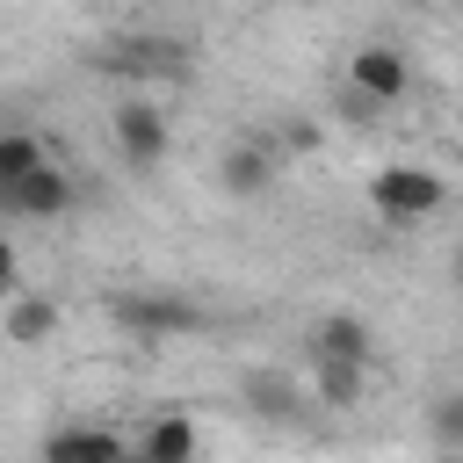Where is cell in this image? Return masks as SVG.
<instances>
[{
  "mask_svg": "<svg viewBox=\"0 0 463 463\" xmlns=\"http://www.w3.org/2000/svg\"><path fill=\"white\" fill-rule=\"evenodd\" d=\"M43 166H51V152H43L36 130H0V188L29 181V174H43Z\"/></svg>",
  "mask_w": 463,
  "mask_h": 463,
  "instance_id": "cell-14",
  "label": "cell"
},
{
  "mask_svg": "<svg viewBox=\"0 0 463 463\" xmlns=\"http://www.w3.org/2000/svg\"><path fill=\"white\" fill-rule=\"evenodd\" d=\"M94 65L130 72V80H174V72H188V43H174V36H116Z\"/></svg>",
  "mask_w": 463,
  "mask_h": 463,
  "instance_id": "cell-6",
  "label": "cell"
},
{
  "mask_svg": "<svg viewBox=\"0 0 463 463\" xmlns=\"http://www.w3.org/2000/svg\"><path fill=\"white\" fill-rule=\"evenodd\" d=\"M347 94L369 101V109L405 101V94H412V65H405V51H398V43H362V51H347Z\"/></svg>",
  "mask_w": 463,
  "mask_h": 463,
  "instance_id": "cell-3",
  "label": "cell"
},
{
  "mask_svg": "<svg viewBox=\"0 0 463 463\" xmlns=\"http://www.w3.org/2000/svg\"><path fill=\"white\" fill-rule=\"evenodd\" d=\"M217 181H224V195H268L275 188V152L268 145H232L217 159Z\"/></svg>",
  "mask_w": 463,
  "mask_h": 463,
  "instance_id": "cell-12",
  "label": "cell"
},
{
  "mask_svg": "<svg viewBox=\"0 0 463 463\" xmlns=\"http://www.w3.org/2000/svg\"><path fill=\"white\" fill-rule=\"evenodd\" d=\"M282 152H318V123H282Z\"/></svg>",
  "mask_w": 463,
  "mask_h": 463,
  "instance_id": "cell-16",
  "label": "cell"
},
{
  "mask_svg": "<svg viewBox=\"0 0 463 463\" xmlns=\"http://www.w3.org/2000/svg\"><path fill=\"white\" fill-rule=\"evenodd\" d=\"M427 427H434V449H449V456H463V391H449V398H434V412H427Z\"/></svg>",
  "mask_w": 463,
  "mask_h": 463,
  "instance_id": "cell-15",
  "label": "cell"
},
{
  "mask_svg": "<svg viewBox=\"0 0 463 463\" xmlns=\"http://www.w3.org/2000/svg\"><path fill=\"white\" fill-rule=\"evenodd\" d=\"M72 210V174L65 166H43L14 188H0V217H65Z\"/></svg>",
  "mask_w": 463,
  "mask_h": 463,
  "instance_id": "cell-9",
  "label": "cell"
},
{
  "mask_svg": "<svg viewBox=\"0 0 463 463\" xmlns=\"http://www.w3.org/2000/svg\"><path fill=\"white\" fill-rule=\"evenodd\" d=\"M43 463H130V441L116 427L72 420V427H51L43 434Z\"/></svg>",
  "mask_w": 463,
  "mask_h": 463,
  "instance_id": "cell-7",
  "label": "cell"
},
{
  "mask_svg": "<svg viewBox=\"0 0 463 463\" xmlns=\"http://www.w3.org/2000/svg\"><path fill=\"white\" fill-rule=\"evenodd\" d=\"M109 318L130 340H174V333H195L203 326V304H188L181 289H116L109 297Z\"/></svg>",
  "mask_w": 463,
  "mask_h": 463,
  "instance_id": "cell-2",
  "label": "cell"
},
{
  "mask_svg": "<svg viewBox=\"0 0 463 463\" xmlns=\"http://www.w3.org/2000/svg\"><path fill=\"white\" fill-rule=\"evenodd\" d=\"M369 203H376V217L383 224H420V217H434L441 203H449V181L434 174V166H376L369 174Z\"/></svg>",
  "mask_w": 463,
  "mask_h": 463,
  "instance_id": "cell-1",
  "label": "cell"
},
{
  "mask_svg": "<svg viewBox=\"0 0 463 463\" xmlns=\"http://www.w3.org/2000/svg\"><path fill=\"white\" fill-rule=\"evenodd\" d=\"M434 463H463V456H449V449H441V456H434Z\"/></svg>",
  "mask_w": 463,
  "mask_h": 463,
  "instance_id": "cell-19",
  "label": "cell"
},
{
  "mask_svg": "<svg viewBox=\"0 0 463 463\" xmlns=\"http://www.w3.org/2000/svg\"><path fill=\"white\" fill-rule=\"evenodd\" d=\"M0 333H7V347H43L51 333H58V297H7V311H0Z\"/></svg>",
  "mask_w": 463,
  "mask_h": 463,
  "instance_id": "cell-11",
  "label": "cell"
},
{
  "mask_svg": "<svg viewBox=\"0 0 463 463\" xmlns=\"http://www.w3.org/2000/svg\"><path fill=\"white\" fill-rule=\"evenodd\" d=\"M239 405H246L253 420H268V427H289V420L304 412V391H297L289 369H246V376H239Z\"/></svg>",
  "mask_w": 463,
  "mask_h": 463,
  "instance_id": "cell-8",
  "label": "cell"
},
{
  "mask_svg": "<svg viewBox=\"0 0 463 463\" xmlns=\"http://www.w3.org/2000/svg\"><path fill=\"white\" fill-rule=\"evenodd\" d=\"M362 383H369V369H347V362H311V398H318L326 412L362 405Z\"/></svg>",
  "mask_w": 463,
  "mask_h": 463,
  "instance_id": "cell-13",
  "label": "cell"
},
{
  "mask_svg": "<svg viewBox=\"0 0 463 463\" xmlns=\"http://www.w3.org/2000/svg\"><path fill=\"white\" fill-rule=\"evenodd\" d=\"M304 354H311V362H347V369H369V362H376V333H369V318H354V311H326V318H311Z\"/></svg>",
  "mask_w": 463,
  "mask_h": 463,
  "instance_id": "cell-5",
  "label": "cell"
},
{
  "mask_svg": "<svg viewBox=\"0 0 463 463\" xmlns=\"http://www.w3.org/2000/svg\"><path fill=\"white\" fill-rule=\"evenodd\" d=\"M109 137H116V152H123V166H159L166 159V145H174V130H166V116L152 109V101H116V116H109Z\"/></svg>",
  "mask_w": 463,
  "mask_h": 463,
  "instance_id": "cell-4",
  "label": "cell"
},
{
  "mask_svg": "<svg viewBox=\"0 0 463 463\" xmlns=\"http://www.w3.org/2000/svg\"><path fill=\"white\" fill-rule=\"evenodd\" d=\"M195 456H203V434H195L188 412L145 420V434H137V449H130V463H195Z\"/></svg>",
  "mask_w": 463,
  "mask_h": 463,
  "instance_id": "cell-10",
  "label": "cell"
},
{
  "mask_svg": "<svg viewBox=\"0 0 463 463\" xmlns=\"http://www.w3.org/2000/svg\"><path fill=\"white\" fill-rule=\"evenodd\" d=\"M14 275H22V260H14V239L0 232V304L14 297Z\"/></svg>",
  "mask_w": 463,
  "mask_h": 463,
  "instance_id": "cell-17",
  "label": "cell"
},
{
  "mask_svg": "<svg viewBox=\"0 0 463 463\" xmlns=\"http://www.w3.org/2000/svg\"><path fill=\"white\" fill-rule=\"evenodd\" d=\"M449 275H456V289H463V239H456V253H449Z\"/></svg>",
  "mask_w": 463,
  "mask_h": 463,
  "instance_id": "cell-18",
  "label": "cell"
}]
</instances>
